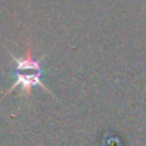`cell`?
Listing matches in <instances>:
<instances>
[{"instance_id":"cell-1","label":"cell","mask_w":146,"mask_h":146,"mask_svg":"<svg viewBox=\"0 0 146 146\" xmlns=\"http://www.w3.org/2000/svg\"><path fill=\"white\" fill-rule=\"evenodd\" d=\"M7 52L12 56V59L15 60V63H16V82H15L13 86L9 88L6 95L12 93L15 89L19 88L20 95L29 96L32 93V89L36 88V86L43 89V92H47V93L52 95L49 88L42 80V76H43L42 60L43 59H35L33 54L30 53V49H27V52L22 56H16L10 50H7Z\"/></svg>"}]
</instances>
